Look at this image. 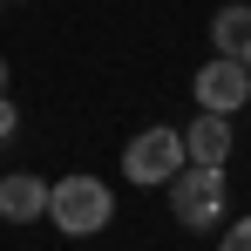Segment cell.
<instances>
[{"label": "cell", "mask_w": 251, "mask_h": 251, "mask_svg": "<svg viewBox=\"0 0 251 251\" xmlns=\"http://www.w3.org/2000/svg\"><path fill=\"white\" fill-rule=\"evenodd\" d=\"M48 217L61 224V238H95L116 217V190L102 176H61V183H48Z\"/></svg>", "instance_id": "cell-1"}, {"label": "cell", "mask_w": 251, "mask_h": 251, "mask_svg": "<svg viewBox=\"0 0 251 251\" xmlns=\"http://www.w3.org/2000/svg\"><path fill=\"white\" fill-rule=\"evenodd\" d=\"M163 190H170V210H176L183 231H217V217H224V170L183 163Z\"/></svg>", "instance_id": "cell-2"}, {"label": "cell", "mask_w": 251, "mask_h": 251, "mask_svg": "<svg viewBox=\"0 0 251 251\" xmlns=\"http://www.w3.org/2000/svg\"><path fill=\"white\" fill-rule=\"evenodd\" d=\"M176 170H183V129H143V136H129V150H123V176L129 183L163 190Z\"/></svg>", "instance_id": "cell-3"}, {"label": "cell", "mask_w": 251, "mask_h": 251, "mask_svg": "<svg viewBox=\"0 0 251 251\" xmlns=\"http://www.w3.org/2000/svg\"><path fill=\"white\" fill-rule=\"evenodd\" d=\"M251 102V75L238 54H217V61H204L197 68V109H217V116H238Z\"/></svg>", "instance_id": "cell-4"}, {"label": "cell", "mask_w": 251, "mask_h": 251, "mask_svg": "<svg viewBox=\"0 0 251 251\" xmlns=\"http://www.w3.org/2000/svg\"><path fill=\"white\" fill-rule=\"evenodd\" d=\"M183 163H210V170H224V163H231V116L204 109L197 123L183 129Z\"/></svg>", "instance_id": "cell-5"}, {"label": "cell", "mask_w": 251, "mask_h": 251, "mask_svg": "<svg viewBox=\"0 0 251 251\" xmlns=\"http://www.w3.org/2000/svg\"><path fill=\"white\" fill-rule=\"evenodd\" d=\"M0 217H7V224L48 217V183L34 176V170H7V176H0Z\"/></svg>", "instance_id": "cell-6"}, {"label": "cell", "mask_w": 251, "mask_h": 251, "mask_svg": "<svg viewBox=\"0 0 251 251\" xmlns=\"http://www.w3.org/2000/svg\"><path fill=\"white\" fill-rule=\"evenodd\" d=\"M210 41H217V54H238V48L251 41V0H238V7H217Z\"/></svg>", "instance_id": "cell-7"}, {"label": "cell", "mask_w": 251, "mask_h": 251, "mask_svg": "<svg viewBox=\"0 0 251 251\" xmlns=\"http://www.w3.org/2000/svg\"><path fill=\"white\" fill-rule=\"evenodd\" d=\"M217 251H251V217H238V224L217 238Z\"/></svg>", "instance_id": "cell-8"}, {"label": "cell", "mask_w": 251, "mask_h": 251, "mask_svg": "<svg viewBox=\"0 0 251 251\" xmlns=\"http://www.w3.org/2000/svg\"><path fill=\"white\" fill-rule=\"evenodd\" d=\"M14 129H21V109H14V88H7L0 95V136H14Z\"/></svg>", "instance_id": "cell-9"}, {"label": "cell", "mask_w": 251, "mask_h": 251, "mask_svg": "<svg viewBox=\"0 0 251 251\" xmlns=\"http://www.w3.org/2000/svg\"><path fill=\"white\" fill-rule=\"evenodd\" d=\"M238 61H245V75H251V41H245V48H238Z\"/></svg>", "instance_id": "cell-10"}, {"label": "cell", "mask_w": 251, "mask_h": 251, "mask_svg": "<svg viewBox=\"0 0 251 251\" xmlns=\"http://www.w3.org/2000/svg\"><path fill=\"white\" fill-rule=\"evenodd\" d=\"M0 95H7V54H0Z\"/></svg>", "instance_id": "cell-11"}]
</instances>
